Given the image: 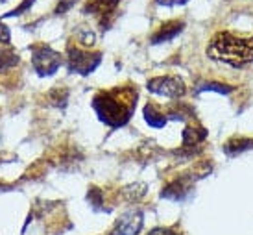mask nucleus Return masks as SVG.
Here are the masks:
<instances>
[{
    "label": "nucleus",
    "mask_w": 253,
    "mask_h": 235,
    "mask_svg": "<svg viewBox=\"0 0 253 235\" xmlns=\"http://www.w3.org/2000/svg\"><path fill=\"white\" fill-rule=\"evenodd\" d=\"M135 100H137V91L117 87L111 91H100L92 98V107L100 117V121L106 122L111 128H119L131 119L137 104Z\"/></svg>",
    "instance_id": "1"
},
{
    "label": "nucleus",
    "mask_w": 253,
    "mask_h": 235,
    "mask_svg": "<svg viewBox=\"0 0 253 235\" xmlns=\"http://www.w3.org/2000/svg\"><path fill=\"white\" fill-rule=\"evenodd\" d=\"M207 56L240 69L253 61V37H237L231 32H218L207 47Z\"/></svg>",
    "instance_id": "2"
},
{
    "label": "nucleus",
    "mask_w": 253,
    "mask_h": 235,
    "mask_svg": "<svg viewBox=\"0 0 253 235\" xmlns=\"http://www.w3.org/2000/svg\"><path fill=\"white\" fill-rule=\"evenodd\" d=\"M32 63L39 76H52L61 67V54H57L50 47L37 45L32 47Z\"/></svg>",
    "instance_id": "3"
},
{
    "label": "nucleus",
    "mask_w": 253,
    "mask_h": 235,
    "mask_svg": "<svg viewBox=\"0 0 253 235\" xmlns=\"http://www.w3.org/2000/svg\"><path fill=\"white\" fill-rule=\"evenodd\" d=\"M69 71L78 74H91L102 61L100 52H85V50L69 47Z\"/></svg>",
    "instance_id": "4"
},
{
    "label": "nucleus",
    "mask_w": 253,
    "mask_h": 235,
    "mask_svg": "<svg viewBox=\"0 0 253 235\" xmlns=\"http://www.w3.org/2000/svg\"><path fill=\"white\" fill-rule=\"evenodd\" d=\"M148 89L155 94H161L167 98H179L185 94V84L177 76H159L148 82Z\"/></svg>",
    "instance_id": "5"
},
{
    "label": "nucleus",
    "mask_w": 253,
    "mask_h": 235,
    "mask_svg": "<svg viewBox=\"0 0 253 235\" xmlns=\"http://www.w3.org/2000/svg\"><path fill=\"white\" fill-rule=\"evenodd\" d=\"M142 228V215L139 211H127L126 215H122L115 228L109 235H137L139 230Z\"/></svg>",
    "instance_id": "6"
},
{
    "label": "nucleus",
    "mask_w": 253,
    "mask_h": 235,
    "mask_svg": "<svg viewBox=\"0 0 253 235\" xmlns=\"http://www.w3.org/2000/svg\"><path fill=\"white\" fill-rule=\"evenodd\" d=\"M183 26H185V24H183L181 21H170V22H167V24H163L161 28H159V32L152 36V43L159 45V43H167L170 39H174V37L183 30Z\"/></svg>",
    "instance_id": "7"
},
{
    "label": "nucleus",
    "mask_w": 253,
    "mask_h": 235,
    "mask_svg": "<svg viewBox=\"0 0 253 235\" xmlns=\"http://www.w3.org/2000/svg\"><path fill=\"white\" fill-rule=\"evenodd\" d=\"M190 186H189V180H176V182H172L169 187H165L161 192L163 198H170V200H183V196L189 192Z\"/></svg>",
    "instance_id": "8"
},
{
    "label": "nucleus",
    "mask_w": 253,
    "mask_h": 235,
    "mask_svg": "<svg viewBox=\"0 0 253 235\" xmlns=\"http://www.w3.org/2000/svg\"><path fill=\"white\" fill-rule=\"evenodd\" d=\"M119 4V0H91L87 6H85L84 13L89 15H107L109 11H113Z\"/></svg>",
    "instance_id": "9"
},
{
    "label": "nucleus",
    "mask_w": 253,
    "mask_h": 235,
    "mask_svg": "<svg viewBox=\"0 0 253 235\" xmlns=\"http://www.w3.org/2000/svg\"><path fill=\"white\" fill-rule=\"evenodd\" d=\"M144 117H146V122L150 126H154V128H163L165 126V122H167V117L163 113L157 111V107L152 106V104H148L144 107Z\"/></svg>",
    "instance_id": "10"
},
{
    "label": "nucleus",
    "mask_w": 253,
    "mask_h": 235,
    "mask_svg": "<svg viewBox=\"0 0 253 235\" xmlns=\"http://www.w3.org/2000/svg\"><path fill=\"white\" fill-rule=\"evenodd\" d=\"M204 139H205L204 128L194 130L192 126H189V128H185V132H183V146H194V144H198V142L204 141Z\"/></svg>",
    "instance_id": "11"
},
{
    "label": "nucleus",
    "mask_w": 253,
    "mask_h": 235,
    "mask_svg": "<svg viewBox=\"0 0 253 235\" xmlns=\"http://www.w3.org/2000/svg\"><path fill=\"white\" fill-rule=\"evenodd\" d=\"M17 63H19V56L15 52L0 48V72L6 71V69H9V67H13Z\"/></svg>",
    "instance_id": "12"
},
{
    "label": "nucleus",
    "mask_w": 253,
    "mask_h": 235,
    "mask_svg": "<svg viewBox=\"0 0 253 235\" xmlns=\"http://www.w3.org/2000/svg\"><path fill=\"white\" fill-rule=\"evenodd\" d=\"M227 86H220V84H205L200 87V91H216V93H229L231 89H225Z\"/></svg>",
    "instance_id": "13"
},
{
    "label": "nucleus",
    "mask_w": 253,
    "mask_h": 235,
    "mask_svg": "<svg viewBox=\"0 0 253 235\" xmlns=\"http://www.w3.org/2000/svg\"><path fill=\"white\" fill-rule=\"evenodd\" d=\"M0 43L9 45V30H7V26H4L2 22H0Z\"/></svg>",
    "instance_id": "14"
},
{
    "label": "nucleus",
    "mask_w": 253,
    "mask_h": 235,
    "mask_svg": "<svg viewBox=\"0 0 253 235\" xmlns=\"http://www.w3.org/2000/svg\"><path fill=\"white\" fill-rule=\"evenodd\" d=\"M148 235H179V234L172 232L170 228H155V230H152Z\"/></svg>",
    "instance_id": "15"
},
{
    "label": "nucleus",
    "mask_w": 253,
    "mask_h": 235,
    "mask_svg": "<svg viewBox=\"0 0 253 235\" xmlns=\"http://www.w3.org/2000/svg\"><path fill=\"white\" fill-rule=\"evenodd\" d=\"M89 200H91V204H94V206H100V204H102V200H100V191H98V189H92V191L89 192Z\"/></svg>",
    "instance_id": "16"
},
{
    "label": "nucleus",
    "mask_w": 253,
    "mask_h": 235,
    "mask_svg": "<svg viewBox=\"0 0 253 235\" xmlns=\"http://www.w3.org/2000/svg\"><path fill=\"white\" fill-rule=\"evenodd\" d=\"M189 0H157V4H165V6H177V4H185Z\"/></svg>",
    "instance_id": "17"
}]
</instances>
